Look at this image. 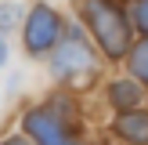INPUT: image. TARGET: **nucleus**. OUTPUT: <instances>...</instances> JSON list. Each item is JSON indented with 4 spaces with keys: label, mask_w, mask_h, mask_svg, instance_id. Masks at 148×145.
Wrapping results in <instances>:
<instances>
[{
    "label": "nucleus",
    "mask_w": 148,
    "mask_h": 145,
    "mask_svg": "<svg viewBox=\"0 0 148 145\" xmlns=\"http://www.w3.org/2000/svg\"><path fill=\"white\" fill-rule=\"evenodd\" d=\"M51 69H54V76H58V80H69V84H76L79 76H87V72L94 69L90 47H87V40L79 36V29H72V33L65 36V44L54 51V58H51Z\"/></svg>",
    "instance_id": "nucleus-2"
},
{
    "label": "nucleus",
    "mask_w": 148,
    "mask_h": 145,
    "mask_svg": "<svg viewBox=\"0 0 148 145\" xmlns=\"http://www.w3.org/2000/svg\"><path fill=\"white\" fill-rule=\"evenodd\" d=\"M130 69H134L137 80H145V84H148V40L137 44V47L130 51Z\"/></svg>",
    "instance_id": "nucleus-7"
},
{
    "label": "nucleus",
    "mask_w": 148,
    "mask_h": 145,
    "mask_svg": "<svg viewBox=\"0 0 148 145\" xmlns=\"http://www.w3.org/2000/svg\"><path fill=\"white\" fill-rule=\"evenodd\" d=\"M25 134L33 138L36 145H62L65 142V127L51 109H33L25 113Z\"/></svg>",
    "instance_id": "nucleus-4"
},
{
    "label": "nucleus",
    "mask_w": 148,
    "mask_h": 145,
    "mask_svg": "<svg viewBox=\"0 0 148 145\" xmlns=\"http://www.w3.org/2000/svg\"><path fill=\"white\" fill-rule=\"evenodd\" d=\"M116 134L127 138V142H134V145H148V113L123 109V116L116 120Z\"/></svg>",
    "instance_id": "nucleus-5"
},
{
    "label": "nucleus",
    "mask_w": 148,
    "mask_h": 145,
    "mask_svg": "<svg viewBox=\"0 0 148 145\" xmlns=\"http://www.w3.org/2000/svg\"><path fill=\"white\" fill-rule=\"evenodd\" d=\"M108 98H112V105H119V109H134L137 102H141V87L130 84V80H119V84H112Z\"/></svg>",
    "instance_id": "nucleus-6"
},
{
    "label": "nucleus",
    "mask_w": 148,
    "mask_h": 145,
    "mask_svg": "<svg viewBox=\"0 0 148 145\" xmlns=\"http://www.w3.org/2000/svg\"><path fill=\"white\" fill-rule=\"evenodd\" d=\"M130 22H134L137 33L148 36V0H134V7H130Z\"/></svg>",
    "instance_id": "nucleus-9"
},
{
    "label": "nucleus",
    "mask_w": 148,
    "mask_h": 145,
    "mask_svg": "<svg viewBox=\"0 0 148 145\" xmlns=\"http://www.w3.org/2000/svg\"><path fill=\"white\" fill-rule=\"evenodd\" d=\"M83 18L87 26L94 29V36H98L101 51H105L108 58H123L130 47V26L127 18L119 14V7L112 4V0H87L83 4Z\"/></svg>",
    "instance_id": "nucleus-1"
},
{
    "label": "nucleus",
    "mask_w": 148,
    "mask_h": 145,
    "mask_svg": "<svg viewBox=\"0 0 148 145\" xmlns=\"http://www.w3.org/2000/svg\"><path fill=\"white\" fill-rule=\"evenodd\" d=\"M7 65V40H4V33H0V69Z\"/></svg>",
    "instance_id": "nucleus-10"
},
{
    "label": "nucleus",
    "mask_w": 148,
    "mask_h": 145,
    "mask_svg": "<svg viewBox=\"0 0 148 145\" xmlns=\"http://www.w3.org/2000/svg\"><path fill=\"white\" fill-rule=\"evenodd\" d=\"M18 18H22V7L18 4H0V33L18 29Z\"/></svg>",
    "instance_id": "nucleus-8"
},
{
    "label": "nucleus",
    "mask_w": 148,
    "mask_h": 145,
    "mask_svg": "<svg viewBox=\"0 0 148 145\" xmlns=\"http://www.w3.org/2000/svg\"><path fill=\"white\" fill-rule=\"evenodd\" d=\"M22 36H25V51L29 55H47L58 44V36H62V18H58V11H51L47 4H36L33 11H29V18H25Z\"/></svg>",
    "instance_id": "nucleus-3"
},
{
    "label": "nucleus",
    "mask_w": 148,
    "mask_h": 145,
    "mask_svg": "<svg viewBox=\"0 0 148 145\" xmlns=\"http://www.w3.org/2000/svg\"><path fill=\"white\" fill-rule=\"evenodd\" d=\"M62 145H76V142H69V138H65V142H62Z\"/></svg>",
    "instance_id": "nucleus-12"
},
{
    "label": "nucleus",
    "mask_w": 148,
    "mask_h": 145,
    "mask_svg": "<svg viewBox=\"0 0 148 145\" xmlns=\"http://www.w3.org/2000/svg\"><path fill=\"white\" fill-rule=\"evenodd\" d=\"M0 145H29V142H25V138H4Z\"/></svg>",
    "instance_id": "nucleus-11"
}]
</instances>
